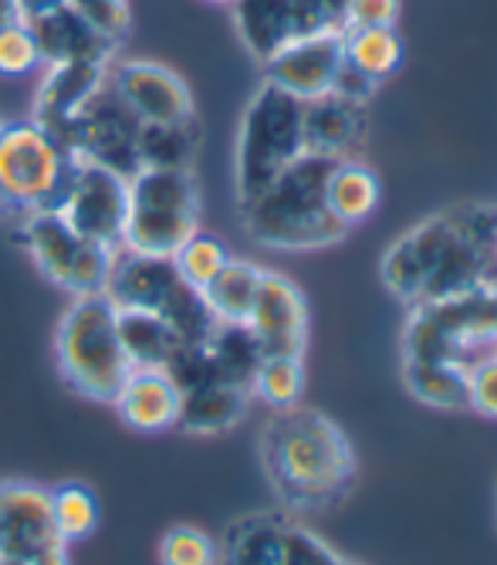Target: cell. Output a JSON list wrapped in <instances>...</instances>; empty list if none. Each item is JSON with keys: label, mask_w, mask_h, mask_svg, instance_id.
Returning a JSON list of instances; mask_svg holds the SVG:
<instances>
[{"label": "cell", "mask_w": 497, "mask_h": 565, "mask_svg": "<svg viewBox=\"0 0 497 565\" xmlns=\"http://www.w3.org/2000/svg\"><path fill=\"white\" fill-rule=\"evenodd\" d=\"M0 565H24V562H18V558H8V555H0Z\"/></svg>", "instance_id": "cell-46"}, {"label": "cell", "mask_w": 497, "mask_h": 565, "mask_svg": "<svg viewBox=\"0 0 497 565\" xmlns=\"http://www.w3.org/2000/svg\"><path fill=\"white\" fill-rule=\"evenodd\" d=\"M379 275L407 308L497 285V203H454L413 224L386 247Z\"/></svg>", "instance_id": "cell-1"}, {"label": "cell", "mask_w": 497, "mask_h": 565, "mask_svg": "<svg viewBox=\"0 0 497 565\" xmlns=\"http://www.w3.org/2000/svg\"><path fill=\"white\" fill-rule=\"evenodd\" d=\"M109 85L142 126H180L196 119L193 92L173 68L149 58H112Z\"/></svg>", "instance_id": "cell-13"}, {"label": "cell", "mask_w": 497, "mask_h": 565, "mask_svg": "<svg viewBox=\"0 0 497 565\" xmlns=\"http://www.w3.org/2000/svg\"><path fill=\"white\" fill-rule=\"evenodd\" d=\"M335 163L338 160L332 157L302 152L255 200L240 203V221L247 237L271 250L335 247L349 234V227L335 221L325 200V183Z\"/></svg>", "instance_id": "cell-3"}, {"label": "cell", "mask_w": 497, "mask_h": 565, "mask_svg": "<svg viewBox=\"0 0 497 565\" xmlns=\"http://www.w3.org/2000/svg\"><path fill=\"white\" fill-rule=\"evenodd\" d=\"M0 122H4V119H0ZM8 217H11V207H8V200L0 196V221H8Z\"/></svg>", "instance_id": "cell-44"}, {"label": "cell", "mask_w": 497, "mask_h": 565, "mask_svg": "<svg viewBox=\"0 0 497 565\" xmlns=\"http://www.w3.org/2000/svg\"><path fill=\"white\" fill-rule=\"evenodd\" d=\"M264 268L244 258H230L217 278L204 288V301L210 308V316L224 326H244L251 316L258 288H261Z\"/></svg>", "instance_id": "cell-25"}, {"label": "cell", "mask_w": 497, "mask_h": 565, "mask_svg": "<svg viewBox=\"0 0 497 565\" xmlns=\"http://www.w3.org/2000/svg\"><path fill=\"white\" fill-rule=\"evenodd\" d=\"M55 363L62 380L85 399H116L132 363L119 342L116 305L98 295H75L55 329Z\"/></svg>", "instance_id": "cell-4"}, {"label": "cell", "mask_w": 497, "mask_h": 565, "mask_svg": "<svg viewBox=\"0 0 497 565\" xmlns=\"http://www.w3.org/2000/svg\"><path fill=\"white\" fill-rule=\"evenodd\" d=\"M18 241L31 254L34 268L72 298L106 291L112 250L78 234L58 211L18 217Z\"/></svg>", "instance_id": "cell-10"}, {"label": "cell", "mask_w": 497, "mask_h": 565, "mask_svg": "<svg viewBox=\"0 0 497 565\" xmlns=\"http://www.w3.org/2000/svg\"><path fill=\"white\" fill-rule=\"evenodd\" d=\"M403 363H446L471 373L497 355V285L410 308Z\"/></svg>", "instance_id": "cell-5"}, {"label": "cell", "mask_w": 497, "mask_h": 565, "mask_svg": "<svg viewBox=\"0 0 497 565\" xmlns=\"http://www.w3.org/2000/svg\"><path fill=\"white\" fill-rule=\"evenodd\" d=\"M196 231H201V183L190 167H139L129 177L122 247L173 258Z\"/></svg>", "instance_id": "cell-7"}, {"label": "cell", "mask_w": 497, "mask_h": 565, "mask_svg": "<svg viewBox=\"0 0 497 565\" xmlns=\"http://www.w3.org/2000/svg\"><path fill=\"white\" fill-rule=\"evenodd\" d=\"M37 44L21 21L0 31V75H28L31 68H37Z\"/></svg>", "instance_id": "cell-37"}, {"label": "cell", "mask_w": 497, "mask_h": 565, "mask_svg": "<svg viewBox=\"0 0 497 565\" xmlns=\"http://www.w3.org/2000/svg\"><path fill=\"white\" fill-rule=\"evenodd\" d=\"M58 214L88 241L102 244L106 250H119L129 214V177L72 152Z\"/></svg>", "instance_id": "cell-11"}, {"label": "cell", "mask_w": 497, "mask_h": 565, "mask_svg": "<svg viewBox=\"0 0 497 565\" xmlns=\"http://www.w3.org/2000/svg\"><path fill=\"white\" fill-rule=\"evenodd\" d=\"M315 8L322 11V18H325L332 28H342V21H345V8H349V0H315Z\"/></svg>", "instance_id": "cell-42"}, {"label": "cell", "mask_w": 497, "mask_h": 565, "mask_svg": "<svg viewBox=\"0 0 497 565\" xmlns=\"http://www.w3.org/2000/svg\"><path fill=\"white\" fill-rule=\"evenodd\" d=\"M139 126L142 122L122 106V98L106 82L102 92L82 109V116L58 136V142L68 152H82V157H91L122 177H132L142 167L139 163Z\"/></svg>", "instance_id": "cell-12"}, {"label": "cell", "mask_w": 497, "mask_h": 565, "mask_svg": "<svg viewBox=\"0 0 497 565\" xmlns=\"http://www.w3.org/2000/svg\"><path fill=\"white\" fill-rule=\"evenodd\" d=\"M366 139V106L338 92L305 102V152L332 160H356Z\"/></svg>", "instance_id": "cell-21"}, {"label": "cell", "mask_w": 497, "mask_h": 565, "mask_svg": "<svg viewBox=\"0 0 497 565\" xmlns=\"http://www.w3.org/2000/svg\"><path fill=\"white\" fill-rule=\"evenodd\" d=\"M112 409L136 434L173 430L180 420V386L170 376V370L132 366L112 399Z\"/></svg>", "instance_id": "cell-19"}, {"label": "cell", "mask_w": 497, "mask_h": 565, "mask_svg": "<svg viewBox=\"0 0 497 565\" xmlns=\"http://www.w3.org/2000/svg\"><path fill=\"white\" fill-rule=\"evenodd\" d=\"M0 555H4V515H0Z\"/></svg>", "instance_id": "cell-45"}, {"label": "cell", "mask_w": 497, "mask_h": 565, "mask_svg": "<svg viewBox=\"0 0 497 565\" xmlns=\"http://www.w3.org/2000/svg\"><path fill=\"white\" fill-rule=\"evenodd\" d=\"M251 399H255L251 390L240 386V383H230L224 376L201 380V383H193V386H186L180 393V420H176V427L183 434H193V437L227 434L247 417Z\"/></svg>", "instance_id": "cell-20"}, {"label": "cell", "mask_w": 497, "mask_h": 565, "mask_svg": "<svg viewBox=\"0 0 497 565\" xmlns=\"http://www.w3.org/2000/svg\"><path fill=\"white\" fill-rule=\"evenodd\" d=\"M68 4V0H18V21L21 24H31L37 18H47L55 14Z\"/></svg>", "instance_id": "cell-40"}, {"label": "cell", "mask_w": 497, "mask_h": 565, "mask_svg": "<svg viewBox=\"0 0 497 565\" xmlns=\"http://www.w3.org/2000/svg\"><path fill=\"white\" fill-rule=\"evenodd\" d=\"M309 322H312V316H309L305 291L288 275L264 268L255 308L244 322L258 339L261 352L264 355H305Z\"/></svg>", "instance_id": "cell-16"}, {"label": "cell", "mask_w": 497, "mask_h": 565, "mask_svg": "<svg viewBox=\"0 0 497 565\" xmlns=\"http://www.w3.org/2000/svg\"><path fill=\"white\" fill-rule=\"evenodd\" d=\"M220 545L196 525H173L160 539V565H217Z\"/></svg>", "instance_id": "cell-35"}, {"label": "cell", "mask_w": 497, "mask_h": 565, "mask_svg": "<svg viewBox=\"0 0 497 565\" xmlns=\"http://www.w3.org/2000/svg\"><path fill=\"white\" fill-rule=\"evenodd\" d=\"M467 376L471 373L446 363H403L407 390L436 409H467Z\"/></svg>", "instance_id": "cell-30"}, {"label": "cell", "mask_w": 497, "mask_h": 565, "mask_svg": "<svg viewBox=\"0 0 497 565\" xmlns=\"http://www.w3.org/2000/svg\"><path fill=\"white\" fill-rule=\"evenodd\" d=\"M278 558L281 565H356L342 558L332 545H325L312 529L281 515V535H278Z\"/></svg>", "instance_id": "cell-34"}, {"label": "cell", "mask_w": 497, "mask_h": 565, "mask_svg": "<svg viewBox=\"0 0 497 565\" xmlns=\"http://www.w3.org/2000/svg\"><path fill=\"white\" fill-rule=\"evenodd\" d=\"M102 295L116 308H142V312L163 316L186 342H204L217 326L204 291H196L180 275L173 258H156V254H139L129 247L112 250Z\"/></svg>", "instance_id": "cell-8"}, {"label": "cell", "mask_w": 497, "mask_h": 565, "mask_svg": "<svg viewBox=\"0 0 497 565\" xmlns=\"http://www.w3.org/2000/svg\"><path fill=\"white\" fill-rule=\"evenodd\" d=\"M258 454L268 484L294 515L342 504L359 481V460L345 430L322 409L302 403L274 409Z\"/></svg>", "instance_id": "cell-2"}, {"label": "cell", "mask_w": 497, "mask_h": 565, "mask_svg": "<svg viewBox=\"0 0 497 565\" xmlns=\"http://www.w3.org/2000/svg\"><path fill=\"white\" fill-rule=\"evenodd\" d=\"M18 24V0H0V31Z\"/></svg>", "instance_id": "cell-43"}, {"label": "cell", "mask_w": 497, "mask_h": 565, "mask_svg": "<svg viewBox=\"0 0 497 565\" xmlns=\"http://www.w3.org/2000/svg\"><path fill=\"white\" fill-rule=\"evenodd\" d=\"M345 62L369 82H386L403 65V38L396 28H345Z\"/></svg>", "instance_id": "cell-26"}, {"label": "cell", "mask_w": 497, "mask_h": 565, "mask_svg": "<svg viewBox=\"0 0 497 565\" xmlns=\"http://www.w3.org/2000/svg\"><path fill=\"white\" fill-rule=\"evenodd\" d=\"M68 8L95 34H102L116 47L129 38V28H132V8H129V0H68Z\"/></svg>", "instance_id": "cell-36"}, {"label": "cell", "mask_w": 497, "mask_h": 565, "mask_svg": "<svg viewBox=\"0 0 497 565\" xmlns=\"http://www.w3.org/2000/svg\"><path fill=\"white\" fill-rule=\"evenodd\" d=\"M210 4H230V0H210Z\"/></svg>", "instance_id": "cell-47"}, {"label": "cell", "mask_w": 497, "mask_h": 565, "mask_svg": "<svg viewBox=\"0 0 497 565\" xmlns=\"http://www.w3.org/2000/svg\"><path fill=\"white\" fill-rule=\"evenodd\" d=\"M0 515H4V555L28 562L34 552L62 542L52 519V498L34 481H0Z\"/></svg>", "instance_id": "cell-18"}, {"label": "cell", "mask_w": 497, "mask_h": 565, "mask_svg": "<svg viewBox=\"0 0 497 565\" xmlns=\"http://www.w3.org/2000/svg\"><path fill=\"white\" fill-rule=\"evenodd\" d=\"M37 44L41 62L55 65V62H112L116 58V44L106 41L102 34H95L68 4L47 18H37L24 24Z\"/></svg>", "instance_id": "cell-22"}, {"label": "cell", "mask_w": 497, "mask_h": 565, "mask_svg": "<svg viewBox=\"0 0 497 565\" xmlns=\"http://www.w3.org/2000/svg\"><path fill=\"white\" fill-rule=\"evenodd\" d=\"M251 393L271 409L302 403L305 396V359L302 355H264L251 380Z\"/></svg>", "instance_id": "cell-32"}, {"label": "cell", "mask_w": 497, "mask_h": 565, "mask_svg": "<svg viewBox=\"0 0 497 565\" xmlns=\"http://www.w3.org/2000/svg\"><path fill=\"white\" fill-rule=\"evenodd\" d=\"M281 515H247L227 529L217 565H281Z\"/></svg>", "instance_id": "cell-27"}, {"label": "cell", "mask_w": 497, "mask_h": 565, "mask_svg": "<svg viewBox=\"0 0 497 565\" xmlns=\"http://www.w3.org/2000/svg\"><path fill=\"white\" fill-rule=\"evenodd\" d=\"M325 200H328V211L335 214V221H342L353 231L356 224H363L376 214L379 200H382V183H379L376 170L366 167L363 160H338L328 173Z\"/></svg>", "instance_id": "cell-24"}, {"label": "cell", "mask_w": 497, "mask_h": 565, "mask_svg": "<svg viewBox=\"0 0 497 565\" xmlns=\"http://www.w3.org/2000/svg\"><path fill=\"white\" fill-rule=\"evenodd\" d=\"M467 409L497 420V355L484 359L467 376Z\"/></svg>", "instance_id": "cell-38"}, {"label": "cell", "mask_w": 497, "mask_h": 565, "mask_svg": "<svg viewBox=\"0 0 497 565\" xmlns=\"http://www.w3.org/2000/svg\"><path fill=\"white\" fill-rule=\"evenodd\" d=\"M400 21V0H349L345 8V28H396Z\"/></svg>", "instance_id": "cell-39"}, {"label": "cell", "mask_w": 497, "mask_h": 565, "mask_svg": "<svg viewBox=\"0 0 497 565\" xmlns=\"http://www.w3.org/2000/svg\"><path fill=\"white\" fill-rule=\"evenodd\" d=\"M109 82V62H55L37 85L31 119L55 139L82 116L88 102Z\"/></svg>", "instance_id": "cell-17"}, {"label": "cell", "mask_w": 497, "mask_h": 565, "mask_svg": "<svg viewBox=\"0 0 497 565\" xmlns=\"http://www.w3.org/2000/svg\"><path fill=\"white\" fill-rule=\"evenodd\" d=\"M230 262V250L220 237L207 234V231H196L176 254H173V265L180 268V275L196 288V291H204L217 271Z\"/></svg>", "instance_id": "cell-33"}, {"label": "cell", "mask_w": 497, "mask_h": 565, "mask_svg": "<svg viewBox=\"0 0 497 565\" xmlns=\"http://www.w3.org/2000/svg\"><path fill=\"white\" fill-rule=\"evenodd\" d=\"M116 329L132 366L166 370L173 355L186 345V339L163 316L142 312V308H116Z\"/></svg>", "instance_id": "cell-23"}, {"label": "cell", "mask_w": 497, "mask_h": 565, "mask_svg": "<svg viewBox=\"0 0 497 565\" xmlns=\"http://www.w3.org/2000/svg\"><path fill=\"white\" fill-rule=\"evenodd\" d=\"M230 18L247 55L261 65L294 38L332 28L315 0H230Z\"/></svg>", "instance_id": "cell-15"}, {"label": "cell", "mask_w": 497, "mask_h": 565, "mask_svg": "<svg viewBox=\"0 0 497 565\" xmlns=\"http://www.w3.org/2000/svg\"><path fill=\"white\" fill-rule=\"evenodd\" d=\"M47 498H52V519H55V532L65 545L85 542L95 529L98 519H102V508H98V498L88 484L82 481H65L47 488Z\"/></svg>", "instance_id": "cell-29"}, {"label": "cell", "mask_w": 497, "mask_h": 565, "mask_svg": "<svg viewBox=\"0 0 497 565\" xmlns=\"http://www.w3.org/2000/svg\"><path fill=\"white\" fill-rule=\"evenodd\" d=\"M24 565H72V555H68V545L65 542H55V545L34 552Z\"/></svg>", "instance_id": "cell-41"}, {"label": "cell", "mask_w": 497, "mask_h": 565, "mask_svg": "<svg viewBox=\"0 0 497 565\" xmlns=\"http://www.w3.org/2000/svg\"><path fill=\"white\" fill-rule=\"evenodd\" d=\"M204 349L210 355V363L217 366V373L230 383H240L251 390V380L261 366V345L258 339L251 335V329L247 326H224L217 322L214 332L204 339Z\"/></svg>", "instance_id": "cell-28"}, {"label": "cell", "mask_w": 497, "mask_h": 565, "mask_svg": "<svg viewBox=\"0 0 497 565\" xmlns=\"http://www.w3.org/2000/svg\"><path fill=\"white\" fill-rule=\"evenodd\" d=\"M345 68V34L342 28H325L305 38H294L278 55L264 62V82L284 88L288 95L312 102L328 95Z\"/></svg>", "instance_id": "cell-14"}, {"label": "cell", "mask_w": 497, "mask_h": 565, "mask_svg": "<svg viewBox=\"0 0 497 565\" xmlns=\"http://www.w3.org/2000/svg\"><path fill=\"white\" fill-rule=\"evenodd\" d=\"M201 149V126H139V163L142 167H190Z\"/></svg>", "instance_id": "cell-31"}, {"label": "cell", "mask_w": 497, "mask_h": 565, "mask_svg": "<svg viewBox=\"0 0 497 565\" xmlns=\"http://www.w3.org/2000/svg\"><path fill=\"white\" fill-rule=\"evenodd\" d=\"M302 152H305V102L271 82H261L240 116L237 142H234L237 207L255 200Z\"/></svg>", "instance_id": "cell-6"}, {"label": "cell", "mask_w": 497, "mask_h": 565, "mask_svg": "<svg viewBox=\"0 0 497 565\" xmlns=\"http://www.w3.org/2000/svg\"><path fill=\"white\" fill-rule=\"evenodd\" d=\"M72 152L34 119L0 122V196L11 217L58 211Z\"/></svg>", "instance_id": "cell-9"}]
</instances>
